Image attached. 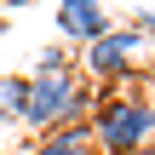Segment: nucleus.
<instances>
[{
  "label": "nucleus",
  "instance_id": "5",
  "mask_svg": "<svg viewBox=\"0 0 155 155\" xmlns=\"http://www.w3.org/2000/svg\"><path fill=\"white\" fill-rule=\"evenodd\" d=\"M35 155H98V144H92V127H58V132H40Z\"/></svg>",
  "mask_w": 155,
  "mask_h": 155
},
{
  "label": "nucleus",
  "instance_id": "1",
  "mask_svg": "<svg viewBox=\"0 0 155 155\" xmlns=\"http://www.w3.org/2000/svg\"><path fill=\"white\" fill-rule=\"evenodd\" d=\"M98 104V86L81 81V69H40L23 92V121L35 132H58V127H86Z\"/></svg>",
  "mask_w": 155,
  "mask_h": 155
},
{
  "label": "nucleus",
  "instance_id": "3",
  "mask_svg": "<svg viewBox=\"0 0 155 155\" xmlns=\"http://www.w3.org/2000/svg\"><path fill=\"white\" fill-rule=\"evenodd\" d=\"M138 29H109L81 52V81H104V92H115V81H138Z\"/></svg>",
  "mask_w": 155,
  "mask_h": 155
},
{
  "label": "nucleus",
  "instance_id": "7",
  "mask_svg": "<svg viewBox=\"0 0 155 155\" xmlns=\"http://www.w3.org/2000/svg\"><path fill=\"white\" fill-rule=\"evenodd\" d=\"M40 69H75V63H69L63 46H46V52H40Z\"/></svg>",
  "mask_w": 155,
  "mask_h": 155
},
{
  "label": "nucleus",
  "instance_id": "10",
  "mask_svg": "<svg viewBox=\"0 0 155 155\" xmlns=\"http://www.w3.org/2000/svg\"><path fill=\"white\" fill-rule=\"evenodd\" d=\"M138 155H155V138H150V144H144V150H138Z\"/></svg>",
  "mask_w": 155,
  "mask_h": 155
},
{
  "label": "nucleus",
  "instance_id": "2",
  "mask_svg": "<svg viewBox=\"0 0 155 155\" xmlns=\"http://www.w3.org/2000/svg\"><path fill=\"white\" fill-rule=\"evenodd\" d=\"M92 144L98 155H138L155 138V104L144 92H104L92 104Z\"/></svg>",
  "mask_w": 155,
  "mask_h": 155
},
{
  "label": "nucleus",
  "instance_id": "8",
  "mask_svg": "<svg viewBox=\"0 0 155 155\" xmlns=\"http://www.w3.org/2000/svg\"><path fill=\"white\" fill-rule=\"evenodd\" d=\"M132 29H138V40H155V0L138 12V23H132Z\"/></svg>",
  "mask_w": 155,
  "mask_h": 155
},
{
  "label": "nucleus",
  "instance_id": "6",
  "mask_svg": "<svg viewBox=\"0 0 155 155\" xmlns=\"http://www.w3.org/2000/svg\"><path fill=\"white\" fill-rule=\"evenodd\" d=\"M23 92H29L23 75H6L0 81V121H23Z\"/></svg>",
  "mask_w": 155,
  "mask_h": 155
},
{
  "label": "nucleus",
  "instance_id": "9",
  "mask_svg": "<svg viewBox=\"0 0 155 155\" xmlns=\"http://www.w3.org/2000/svg\"><path fill=\"white\" fill-rule=\"evenodd\" d=\"M144 86H150L144 98H150V104H155V58H150V69H144Z\"/></svg>",
  "mask_w": 155,
  "mask_h": 155
},
{
  "label": "nucleus",
  "instance_id": "11",
  "mask_svg": "<svg viewBox=\"0 0 155 155\" xmlns=\"http://www.w3.org/2000/svg\"><path fill=\"white\" fill-rule=\"evenodd\" d=\"M0 35H6V23H0Z\"/></svg>",
  "mask_w": 155,
  "mask_h": 155
},
{
  "label": "nucleus",
  "instance_id": "4",
  "mask_svg": "<svg viewBox=\"0 0 155 155\" xmlns=\"http://www.w3.org/2000/svg\"><path fill=\"white\" fill-rule=\"evenodd\" d=\"M58 29H63V40L92 46L98 35H109V12H104V0H58Z\"/></svg>",
  "mask_w": 155,
  "mask_h": 155
},
{
  "label": "nucleus",
  "instance_id": "12",
  "mask_svg": "<svg viewBox=\"0 0 155 155\" xmlns=\"http://www.w3.org/2000/svg\"><path fill=\"white\" fill-rule=\"evenodd\" d=\"M12 6H23V0H12Z\"/></svg>",
  "mask_w": 155,
  "mask_h": 155
}]
</instances>
